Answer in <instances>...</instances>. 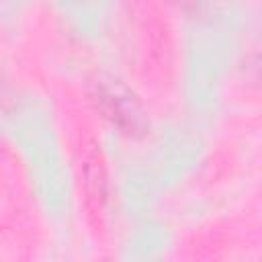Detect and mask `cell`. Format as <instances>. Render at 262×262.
Listing matches in <instances>:
<instances>
[{
	"label": "cell",
	"instance_id": "cell-1",
	"mask_svg": "<svg viewBox=\"0 0 262 262\" xmlns=\"http://www.w3.org/2000/svg\"><path fill=\"white\" fill-rule=\"evenodd\" d=\"M84 190L88 205L94 211H102L108 201V182L104 164L96 151H90L84 158Z\"/></svg>",
	"mask_w": 262,
	"mask_h": 262
}]
</instances>
